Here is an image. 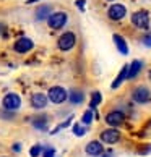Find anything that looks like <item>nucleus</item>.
<instances>
[{
    "instance_id": "1",
    "label": "nucleus",
    "mask_w": 151,
    "mask_h": 157,
    "mask_svg": "<svg viewBox=\"0 0 151 157\" xmlns=\"http://www.w3.org/2000/svg\"><path fill=\"white\" fill-rule=\"evenodd\" d=\"M47 94H49L50 102H54V104H62L68 97L67 91L63 89V88H60V86H54V88H50Z\"/></svg>"
},
{
    "instance_id": "2",
    "label": "nucleus",
    "mask_w": 151,
    "mask_h": 157,
    "mask_svg": "<svg viewBox=\"0 0 151 157\" xmlns=\"http://www.w3.org/2000/svg\"><path fill=\"white\" fill-rule=\"evenodd\" d=\"M132 23L137 28L145 29V28H148V25H149V16L145 10H140V11H137V13L132 15Z\"/></svg>"
},
{
    "instance_id": "3",
    "label": "nucleus",
    "mask_w": 151,
    "mask_h": 157,
    "mask_svg": "<svg viewBox=\"0 0 151 157\" xmlns=\"http://www.w3.org/2000/svg\"><path fill=\"white\" fill-rule=\"evenodd\" d=\"M47 23L50 28H54V29H60L63 28V25L67 23V15L59 11V13H52L49 18H47Z\"/></svg>"
},
{
    "instance_id": "4",
    "label": "nucleus",
    "mask_w": 151,
    "mask_h": 157,
    "mask_svg": "<svg viewBox=\"0 0 151 157\" xmlns=\"http://www.w3.org/2000/svg\"><path fill=\"white\" fill-rule=\"evenodd\" d=\"M21 105V99L18 97V94H7L3 97V107L7 110H18Z\"/></svg>"
},
{
    "instance_id": "5",
    "label": "nucleus",
    "mask_w": 151,
    "mask_h": 157,
    "mask_svg": "<svg viewBox=\"0 0 151 157\" xmlns=\"http://www.w3.org/2000/svg\"><path fill=\"white\" fill-rule=\"evenodd\" d=\"M75 42H77V39H75V34L73 33H65L63 36H60L59 39V49L60 50H70Z\"/></svg>"
},
{
    "instance_id": "6",
    "label": "nucleus",
    "mask_w": 151,
    "mask_h": 157,
    "mask_svg": "<svg viewBox=\"0 0 151 157\" xmlns=\"http://www.w3.org/2000/svg\"><path fill=\"white\" fill-rule=\"evenodd\" d=\"M101 139L102 143H107V144H114L120 139V133L115 130V128H109V130H104L101 133Z\"/></svg>"
},
{
    "instance_id": "7",
    "label": "nucleus",
    "mask_w": 151,
    "mask_h": 157,
    "mask_svg": "<svg viewBox=\"0 0 151 157\" xmlns=\"http://www.w3.org/2000/svg\"><path fill=\"white\" fill-rule=\"evenodd\" d=\"M132 97L133 101L138 102V104H145L149 101V91L145 88V86H138V88L132 92Z\"/></svg>"
},
{
    "instance_id": "8",
    "label": "nucleus",
    "mask_w": 151,
    "mask_h": 157,
    "mask_svg": "<svg viewBox=\"0 0 151 157\" xmlns=\"http://www.w3.org/2000/svg\"><path fill=\"white\" fill-rule=\"evenodd\" d=\"M124 120H125L124 113L119 112V110L109 112V113L106 115V123H107V125H111V126H119V125L124 123Z\"/></svg>"
},
{
    "instance_id": "9",
    "label": "nucleus",
    "mask_w": 151,
    "mask_h": 157,
    "mask_svg": "<svg viewBox=\"0 0 151 157\" xmlns=\"http://www.w3.org/2000/svg\"><path fill=\"white\" fill-rule=\"evenodd\" d=\"M33 49V40L28 37H21L15 42V50L20 52V54H25V52H30Z\"/></svg>"
},
{
    "instance_id": "10",
    "label": "nucleus",
    "mask_w": 151,
    "mask_h": 157,
    "mask_svg": "<svg viewBox=\"0 0 151 157\" xmlns=\"http://www.w3.org/2000/svg\"><path fill=\"white\" fill-rule=\"evenodd\" d=\"M125 13H127L125 7L124 5H119V3H115L109 8V18L111 20H122L125 16Z\"/></svg>"
},
{
    "instance_id": "11",
    "label": "nucleus",
    "mask_w": 151,
    "mask_h": 157,
    "mask_svg": "<svg viewBox=\"0 0 151 157\" xmlns=\"http://www.w3.org/2000/svg\"><path fill=\"white\" fill-rule=\"evenodd\" d=\"M46 104H47V97H46L44 94H33L31 97V105L34 109H44L46 107Z\"/></svg>"
},
{
    "instance_id": "12",
    "label": "nucleus",
    "mask_w": 151,
    "mask_h": 157,
    "mask_svg": "<svg viewBox=\"0 0 151 157\" xmlns=\"http://www.w3.org/2000/svg\"><path fill=\"white\" fill-rule=\"evenodd\" d=\"M102 152V144L99 141H91L86 144V154L89 155H99Z\"/></svg>"
},
{
    "instance_id": "13",
    "label": "nucleus",
    "mask_w": 151,
    "mask_h": 157,
    "mask_svg": "<svg viewBox=\"0 0 151 157\" xmlns=\"http://www.w3.org/2000/svg\"><path fill=\"white\" fill-rule=\"evenodd\" d=\"M140 70H141V62H140V60H133V62L130 63V65H129L127 78H129V79H133L138 73H140Z\"/></svg>"
},
{
    "instance_id": "14",
    "label": "nucleus",
    "mask_w": 151,
    "mask_h": 157,
    "mask_svg": "<svg viewBox=\"0 0 151 157\" xmlns=\"http://www.w3.org/2000/svg\"><path fill=\"white\" fill-rule=\"evenodd\" d=\"M114 42H115V45H117V49L120 50L122 55H127V54H129V45H127L125 39L122 37V36H119V34H114Z\"/></svg>"
},
{
    "instance_id": "15",
    "label": "nucleus",
    "mask_w": 151,
    "mask_h": 157,
    "mask_svg": "<svg viewBox=\"0 0 151 157\" xmlns=\"http://www.w3.org/2000/svg\"><path fill=\"white\" fill-rule=\"evenodd\" d=\"M50 15H52V8L49 7V5H41V7L38 8V11H36L38 20H46V18H49Z\"/></svg>"
},
{
    "instance_id": "16",
    "label": "nucleus",
    "mask_w": 151,
    "mask_h": 157,
    "mask_svg": "<svg viewBox=\"0 0 151 157\" xmlns=\"http://www.w3.org/2000/svg\"><path fill=\"white\" fill-rule=\"evenodd\" d=\"M127 71H129V65H124V67H122V70H120V73H119V76L115 78V81L112 83V89H117L119 86L122 84V81L127 78Z\"/></svg>"
},
{
    "instance_id": "17",
    "label": "nucleus",
    "mask_w": 151,
    "mask_h": 157,
    "mask_svg": "<svg viewBox=\"0 0 151 157\" xmlns=\"http://www.w3.org/2000/svg\"><path fill=\"white\" fill-rule=\"evenodd\" d=\"M83 99H85V96L81 94L80 91H73L70 94V102L72 104H81V102H83Z\"/></svg>"
},
{
    "instance_id": "18",
    "label": "nucleus",
    "mask_w": 151,
    "mask_h": 157,
    "mask_svg": "<svg viewBox=\"0 0 151 157\" xmlns=\"http://www.w3.org/2000/svg\"><path fill=\"white\" fill-rule=\"evenodd\" d=\"M101 101H102V97H101L99 92H93V97H91V104H89V107H91V109H94V107H96Z\"/></svg>"
},
{
    "instance_id": "19",
    "label": "nucleus",
    "mask_w": 151,
    "mask_h": 157,
    "mask_svg": "<svg viewBox=\"0 0 151 157\" xmlns=\"http://www.w3.org/2000/svg\"><path fill=\"white\" fill-rule=\"evenodd\" d=\"M81 121H83L85 125H89L93 121V112L91 110H86V112L83 113V118H81Z\"/></svg>"
},
{
    "instance_id": "20",
    "label": "nucleus",
    "mask_w": 151,
    "mask_h": 157,
    "mask_svg": "<svg viewBox=\"0 0 151 157\" xmlns=\"http://www.w3.org/2000/svg\"><path fill=\"white\" fill-rule=\"evenodd\" d=\"M73 133H75L77 136H83L85 133H86V130H85L83 126H80V125H75V126H73Z\"/></svg>"
},
{
    "instance_id": "21",
    "label": "nucleus",
    "mask_w": 151,
    "mask_h": 157,
    "mask_svg": "<svg viewBox=\"0 0 151 157\" xmlns=\"http://www.w3.org/2000/svg\"><path fill=\"white\" fill-rule=\"evenodd\" d=\"M41 152H42V147H41V146H33V147H31V151H30V154H31L33 157L41 155Z\"/></svg>"
},
{
    "instance_id": "22",
    "label": "nucleus",
    "mask_w": 151,
    "mask_h": 157,
    "mask_svg": "<svg viewBox=\"0 0 151 157\" xmlns=\"http://www.w3.org/2000/svg\"><path fill=\"white\" fill-rule=\"evenodd\" d=\"M34 126L44 130V128H46V118H36V120H34Z\"/></svg>"
},
{
    "instance_id": "23",
    "label": "nucleus",
    "mask_w": 151,
    "mask_h": 157,
    "mask_svg": "<svg viewBox=\"0 0 151 157\" xmlns=\"http://www.w3.org/2000/svg\"><path fill=\"white\" fill-rule=\"evenodd\" d=\"M70 121H72V117H70V118H68V120L65 121V123H60V125H59V126H57V128H55V130H54V131H52V135H55V133H57V131H59V130H60V128H65V126H68V125H70Z\"/></svg>"
},
{
    "instance_id": "24",
    "label": "nucleus",
    "mask_w": 151,
    "mask_h": 157,
    "mask_svg": "<svg viewBox=\"0 0 151 157\" xmlns=\"http://www.w3.org/2000/svg\"><path fill=\"white\" fill-rule=\"evenodd\" d=\"M143 44L146 45V47H151V33H148L146 36L143 37Z\"/></svg>"
},
{
    "instance_id": "25",
    "label": "nucleus",
    "mask_w": 151,
    "mask_h": 157,
    "mask_svg": "<svg viewBox=\"0 0 151 157\" xmlns=\"http://www.w3.org/2000/svg\"><path fill=\"white\" fill-rule=\"evenodd\" d=\"M44 157H54V149H46Z\"/></svg>"
},
{
    "instance_id": "26",
    "label": "nucleus",
    "mask_w": 151,
    "mask_h": 157,
    "mask_svg": "<svg viewBox=\"0 0 151 157\" xmlns=\"http://www.w3.org/2000/svg\"><path fill=\"white\" fill-rule=\"evenodd\" d=\"M77 5H78V7H80L81 10H83V7H85V0H78V2H77Z\"/></svg>"
},
{
    "instance_id": "27",
    "label": "nucleus",
    "mask_w": 151,
    "mask_h": 157,
    "mask_svg": "<svg viewBox=\"0 0 151 157\" xmlns=\"http://www.w3.org/2000/svg\"><path fill=\"white\" fill-rule=\"evenodd\" d=\"M149 78H151V73H149Z\"/></svg>"
}]
</instances>
